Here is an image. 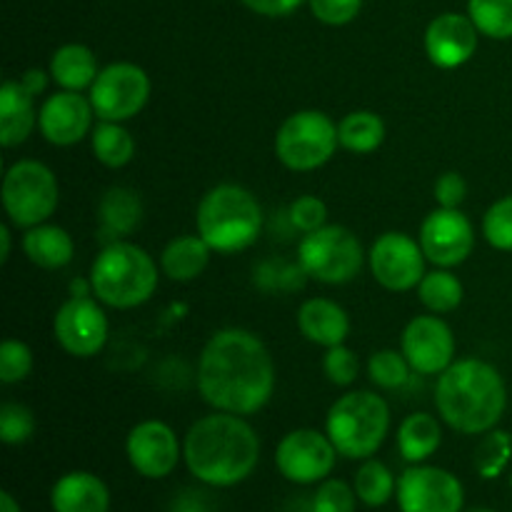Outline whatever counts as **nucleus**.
I'll return each instance as SVG.
<instances>
[{
	"mask_svg": "<svg viewBox=\"0 0 512 512\" xmlns=\"http://www.w3.org/2000/svg\"><path fill=\"white\" fill-rule=\"evenodd\" d=\"M403 355L420 375H440L455 363V335L438 315H418L403 333Z\"/></svg>",
	"mask_w": 512,
	"mask_h": 512,
	"instance_id": "f3484780",
	"label": "nucleus"
},
{
	"mask_svg": "<svg viewBox=\"0 0 512 512\" xmlns=\"http://www.w3.org/2000/svg\"><path fill=\"white\" fill-rule=\"evenodd\" d=\"M33 100L35 95H30L20 80L3 83L0 88V145L3 148H15L30 138L38 125Z\"/></svg>",
	"mask_w": 512,
	"mask_h": 512,
	"instance_id": "4be33fe9",
	"label": "nucleus"
},
{
	"mask_svg": "<svg viewBox=\"0 0 512 512\" xmlns=\"http://www.w3.org/2000/svg\"><path fill=\"white\" fill-rule=\"evenodd\" d=\"M50 508L53 512H108L110 493L108 485L93 473L63 475L50 490Z\"/></svg>",
	"mask_w": 512,
	"mask_h": 512,
	"instance_id": "aec40b11",
	"label": "nucleus"
},
{
	"mask_svg": "<svg viewBox=\"0 0 512 512\" xmlns=\"http://www.w3.org/2000/svg\"><path fill=\"white\" fill-rule=\"evenodd\" d=\"M395 490H398V483H395L393 473L380 460L368 458L360 465L358 473H355V493H358L360 503L368 505V508L385 505L393 498Z\"/></svg>",
	"mask_w": 512,
	"mask_h": 512,
	"instance_id": "7c9ffc66",
	"label": "nucleus"
},
{
	"mask_svg": "<svg viewBox=\"0 0 512 512\" xmlns=\"http://www.w3.org/2000/svg\"><path fill=\"white\" fill-rule=\"evenodd\" d=\"M53 333L65 353L73 358H93L108 343V318L98 300L73 295L55 313Z\"/></svg>",
	"mask_w": 512,
	"mask_h": 512,
	"instance_id": "ddd939ff",
	"label": "nucleus"
},
{
	"mask_svg": "<svg viewBox=\"0 0 512 512\" xmlns=\"http://www.w3.org/2000/svg\"><path fill=\"white\" fill-rule=\"evenodd\" d=\"M410 370L413 368H410L403 350H400V353L398 350H378V353L370 355L368 360L370 380L385 390L403 388L410 378Z\"/></svg>",
	"mask_w": 512,
	"mask_h": 512,
	"instance_id": "473e14b6",
	"label": "nucleus"
},
{
	"mask_svg": "<svg viewBox=\"0 0 512 512\" xmlns=\"http://www.w3.org/2000/svg\"><path fill=\"white\" fill-rule=\"evenodd\" d=\"M468 195V183L460 173H443L435 183V200H438L440 208H460V203Z\"/></svg>",
	"mask_w": 512,
	"mask_h": 512,
	"instance_id": "79ce46f5",
	"label": "nucleus"
},
{
	"mask_svg": "<svg viewBox=\"0 0 512 512\" xmlns=\"http://www.w3.org/2000/svg\"><path fill=\"white\" fill-rule=\"evenodd\" d=\"M198 235L213 253L233 255L248 250L263 230V208L250 190L223 183L210 188L198 205Z\"/></svg>",
	"mask_w": 512,
	"mask_h": 512,
	"instance_id": "20e7f679",
	"label": "nucleus"
},
{
	"mask_svg": "<svg viewBox=\"0 0 512 512\" xmlns=\"http://www.w3.org/2000/svg\"><path fill=\"white\" fill-rule=\"evenodd\" d=\"M338 138L350 153L368 155L383 145L385 123L373 110H353L338 123Z\"/></svg>",
	"mask_w": 512,
	"mask_h": 512,
	"instance_id": "cd10ccee",
	"label": "nucleus"
},
{
	"mask_svg": "<svg viewBox=\"0 0 512 512\" xmlns=\"http://www.w3.org/2000/svg\"><path fill=\"white\" fill-rule=\"evenodd\" d=\"M510 455V435L503 433V430H490L483 438V443L478 445V450H475V468H478V473L483 475V478L493 480L498 478L505 470V465L510 463Z\"/></svg>",
	"mask_w": 512,
	"mask_h": 512,
	"instance_id": "72a5a7b5",
	"label": "nucleus"
},
{
	"mask_svg": "<svg viewBox=\"0 0 512 512\" xmlns=\"http://www.w3.org/2000/svg\"><path fill=\"white\" fill-rule=\"evenodd\" d=\"M395 498L400 512H460L465 490L448 470L418 463L400 475Z\"/></svg>",
	"mask_w": 512,
	"mask_h": 512,
	"instance_id": "f8f14e48",
	"label": "nucleus"
},
{
	"mask_svg": "<svg viewBox=\"0 0 512 512\" xmlns=\"http://www.w3.org/2000/svg\"><path fill=\"white\" fill-rule=\"evenodd\" d=\"M60 203L58 178L40 160H18L3 178V208L18 228H35L55 213Z\"/></svg>",
	"mask_w": 512,
	"mask_h": 512,
	"instance_id": "0eeeda50",
	"label": "nucleus"
},
{
	"mask_svg": "<svg viewBox=\"0 0 512 512\" xmlns=\"http://www.w3.org/2000/svg\"><path fill=\"white\" fill-rule=\"evenodd\" d=\"M443 443V430L440 423L428 413H413L400 423L398 448L408 463H423L430 455L438 453Z\"/></svg>",
	"mask_w": 512,
	"mask_h": 512,
	"instance_id": "bb28decb",
	"label": "nucleus"
},
{
	"mask_svg": "<svg viewBox=\"0 0 512 512\" xmlns=\"http://www.w3.org/2000/svg\"><path fill=\"white\" fill-rule=\"evenodd\" d=\"M323 370L333 385H340V388H345V385H353L355 378H358V373H360L358 355H355L350 348H345V343L333 345V348H328V353H325Z\"/></svg>",
	"mask_w": 512,
	"mask_h": 512,
	"instance_id": "58836bf2",
	"label": "nucleus"
},
{
	"mask_svg": "<svg viewBox=\"0 0 512 512\" xmlns=\"http://www.w3.org/2000/svg\"><path fill=\"white\" fill-rule=\"evenodd\" d=\"M98 73V60H95L93 50L80 43L63 45L55 50L53 60H50V75L63 90L80 93L95 83Z\"/></svg>",
	"mask_w": 512,
	"mask_h": 512,
	"instance_id": "393cba45",
	"label": "nucleus"
},
{
	"mask_svg": "<svg viewBox=\"0 0 512 512\" xmlns=\"http://www.w3.org/2000/svg\"><path fill=\"white\" fill-rule=\"evenodd\" d=\"M470 20L493 40L512 38V0H470Z\"/></svg>",
	"mask_w": 512,
	"mask_h": 512,
	"instance_id": "2f4dec72",
	"label": "nucleus"
},
{
	"mask_svg": "<svg viewBox=\"0 0 512 512\" xmlns=\"http://www.w3.org/2000/svg\"><path fill=\"white\" fill-rule=\"evenodd\" d=\"M425 253L420 240H413L405 233L380 235L370 250V270L373 278L393 293L418 288L425 278Z\"/></svg>",
	"mask_w": 512,
	"mask_h": 512,
	"instance_id": "4468645a",
	"label": "nucleus"
},
{
	"mask_svg": "<svg viewBox=\"0 0 512 512\" xmlns=\"http://www.w3.org/2000/svg\"><path fill=\"white\" fill-rule=\"evenodd\" d=\"M288 218L295 230L313 233V230L325 225V220H328V208H325L323 200L315 198V195H300V198L293 200V205H290Z\"/></svg>",
	"mask_w": 512,
	"mask_h": 512,
	"instance_id": "ea45409f",
	"label": "nucleus"
},
{
	"mask_svg": "<svg viewBox=\"0 0 512 512\" xmlns=\"http://www.w3.org/2000/svg\"><path fill=\"white\" fill-rule=\"evenodd\" d=\"M100 225L113 238H123L138 230L140 220H143V203L140 195L130 188H110L103 195L98 208Z\"/></svg>",
	"mask_w": 512,
	"mask_h": 512,
	"instance_id": "a878e982",
	"label": "nucleus"
},
{
	"mask_svg": "<svg viewBox=\"0 0 512 512\" xmlns=\"http://www.w3.org/2000/svg\"><path fill=\"white\" fill-rule=\"evenodd\" d=\"M20 83H23V88L28 90L30 95H40L45 90V85H48V75H45L40 68H30L28 73L20 78Z\"/></svg>",
	"mask_w": 512,
	"mask_h": 512,
	"instance_id": "c03bdc74",
	"label": "nucleus"
},
{
	"mask_svg": "<svg viewBox=\"0 0 512 512\" xmlns=\"http://www.w3.org/2000/svg\"><path fill=\"white\" fill-rule=\"evenodd\" d=\"M0 512H23V510H20V505L15 503L13 495L3 493L0 495Z\"/></svg>",
	"mask_w": 512,
	"mask_h": 512,
	"instance_id": "49530a36",
	"label": "nucleus"
},
{
	"mask_svg": "<svg viewBox=\"0 0 512 512\" xmlns=\"http://www.w3.org/2000/svg\"><path fill=\"white\" fill-rule=\"evenodd\" d=\"M125 453L135 473L143 478H168L180 460L178 435L163 420H143L128 433Z\"/></svg>",
	"mask_w": 512,
	"mask_h": 512,
	"instance_id": "dca6fc26",
	"label": "nucleus"
},
{
	"mask_svg": "<svg viewBox=\"0 0 512 512\" xmlns=\"http://www.w3.org/2000/svg\"><path fill=\"white\" fill-rule=\"evenodd\" d=\"M478 33L470 15L443 13L425 30V50L438 68L453 70L468 63L478 50Z\"/></svg>",
	"mask_w": 512,
	"mask_h": 512,
	"instance_id": "6ab92c4d",
	"label": "nucleus"
},
{
	"mask_svg": "<svg viewBox=\"0 0 512 512\" xmlns=\"http://www.w3.org/2000/svg\"><path fill=\"white\" fill-rule=\"evenodd\" d=\"M10 228L8 225H0V263H8L10 258Z\"/></svg>",
	"mask_w": 512,
	"mask_h": 512,
	"instance_id": "a18cd8bd",
	"label": "nucleus"
},
{
	"mask_svg": "<svg viewBox=\"0 0 512 512\" xmlns=\"http://www.w3.org/2000/svg\"><path fill=\"white\" fill-rule=\"evenodd\" d=\"M88 98L100 120L123 123L148 105L150 78L135 63H110L90 85Z\"/></svg>",
	"mask_w": 512,
	"mask_h": 512,
	"instance_id": "9d476101",
	"label": "nucleus"
},
{
	"mask_svg": "<svg viewBox=\"0 0 512 512\" xmlns=\"http://www.w3.org/2000/svg\"><path fill=\"white\" fill-rule=\"evenodd\" d=\"M390 430V408L370 390H353L330 408L325 433L343 458L368 460L385 443Z\"/></svg>",
	"mask_w": 512,
	"mask_h": 512,
	"instance_id": "423d86ee",
	"label": "nucleus"
},
{
	"mask_svg": "<svg viewBox=\"0 0 512 512\" xmlns=\"http://www.w3.org/2000/svg\"><path fill=\"white\" fill-rule=\"evenodd\" d=\"M338 125L320 110H300L285 118L275 135V155L295 173L318 170L338 150Z\"/></svg>",
	"mask_w": 512,
	"mask_h": 512,
	"instance_id": "6e6552de",
	"label": "nucleus"
},
{
	"mask_svg": "<svg viewBox=\"0 0 512 512\" xmlns=\"http://www.w3.org/2000/svg\"><path fill=\"white\" fill-rule=\"evenodd\" d=\"M35 415L23 403L0 405V440L5 445H23L33 438Z\"/></svg>",
	"mask_w": 512,
	"mask_h": 512,
	"instance_id": "f704fd0d",
	"label": "nucleus"
},
{
	"mask_svg": "<svg viewBox=\"0 0 512 512\" xmlns=\"http://www.w3.org/2000/svg\"><path fill=\"white\" fill-rule=\"evenodd\" d=\"M253 13L268 15V18H280V15H288L298 8L303 0H243Z\"/></svg>",
	"mask_w": 512,
	"mask_h": 512,
	"instance_id": "37998d69",
	"label": "nucleus"
},
{
	"mask_svg": "<svg viewBox=\"0 0 512 512\" xmlns=\"http://www.w3.org/2000/svg\"><path fill=\"white\" fill-rule=\"evenodd\" d=\"M483 235L495 250L512 253V195L490 205L483 218Z\"/></svg>",
	"mask_w": 512,
	"mask_h": 512,
	"instance_id": "c9c22d12",
	"label": "nucleus"
},
{
	"mask_svg": "<svg viewBox=\"0 0 512 512\" xmlns=\"http://www.w3.org/2000/svg\"><path fill=\"white\" fill-rule=\"evenodd\" d=\"M510 485H512V478H510Z\"/></svg>",
	"mask_w": 512,
	"mask_h": 512,
	"instance_id": "09e8293b",
	"label": "nucleus"
},
{
	"mask_svg": "<svg viewBox=\"0 0 512 512\" xmlns=\"http://www.w3.org/2000/svg\"><path fill=\"white\" fill-rule=\"evenodd\" d=\"M435 405L445 423L463 435L490 433L508 408V388L498 368L478 358L455 360L435 385Z\"/></svg>",
	"mask_w": 512,
	"mask_h": 512,
	"instance_id": "7ed1b4c3",
	"label": "nucleus"
},
{
	"mask_svg": "<svg viewBox=\"0 0 512 512\" xmlns=\"http://www.w3.org/2000/svg\"><path fill=\"white\" fill-rule=\"evenodd\" d=\"M93 115L95 110L90 98L75 90H60L50 95L40 108L38 128L48 143L65 148V145L80 143L88 135Z\"/></svg>",
	"mask_w": 512,
	"mask_h": 512,
	"instance_id": "a211bd4d",
	"label": "nucleus"
},
{
	"mask_svg": "<svg viewBox=\"0 0 512 512\" xmlns=\"http://www.w3.org/2000/svg\"><path fill=\"white\" fill-rule=\"evenodd\" d=\"M463 283L450 273L448 268L425 273V278L418 285V298L430 313H450L463 303Z\"/></svg>",
	"mask_w": 512,
	"mask_h": 512,
	"instance_id": "c756f323",
	"label": "nucleus"
},
{
	"mask_svg": "<svg viewBox=\"0 0 512 512\" xmlns=\"http://www.w3.org/2000/svg\"><path fill=\"white\" fill-rule=\"evenodd\" d=\"M158 265L140 245L113 240L90 268V293L108 308L130 310L148 303L158 288Z\"/></svg>",
	"mask_w": 512,
	"mask_h": 512,
	"instance_id": "39448f33",
	"label": "nucleus"
},
{
	"mask_svg": "<svg viewBox=\"0 0 512 512\" xmlns=\"http://www.w3.org/2000/svg\"><path fill=\"white\" fill-rule=\"evenodd\" d=\"M365 263L363 245L353 230L343 225H323L305 233L298 248V265L305 275L328 285L350 283Z\"/></svg>",
	"mask_w": 512,
	"mask_h": 512,
	"instance_id": "1a4fd4ad",
	"label": "nucleus"
},
{
	"mask_svg": "<svg viewBox=\"0 0 512 512\" xmlns=\"http://www.w3.org/2000/svg\"><path fill=\"white\" fill-rule=\"evenodd\" d=\"M33 370V353L20 340L8 338L0 345V383L15 385L25 380Z\"/></svg>",
	"mask_w": 512,
	"mask_h": 512,
	"instance_id": "e433bc0d",
	"label": "nucleus"
},
{
	"mask_svg": "<svg viewBox=\"0 0 512 512\" xmlns=\"http://www.w3.org/2000/svg\"><path fill=\"white\" fill-rule=\"evenodd\" d=\"M298 328L310 343L333 348L350 335V318L335 300L310 298L298 310Z\"/></svg>",
	"mask_w": 512,
	"mask_h": 512,
	"instance_id": "412c9836",
	"label": "nucleus"
},
{
	"mask_svg": "<svg viewBox=\"0 0 512 512\" xmlns=\"http://www.w3.org/2000/svg\"><path fill=\"white\" fill-rule=\"evenodd\" d=\"M358 493L345 480H325L313 498V512H355Z\"/></svg>",
	"mask_w": 512,
	"mask_h": 512,
	"instance_id": "4c0bfd02",
	"label": "nucleus"
},
{
	"mask_svg": "<svg viewBox=\"0 0 512 512\" xmlns=\"http://www.w3.org/2000/svg\"><path fill=\"white\" fill-rule=\"evenodd\" d=\"M23 250L33 265L43 270H60L73 260L75 245L68 230L40 223L23 235Z\"/></svg>",
	"mask_w": 512,
	"mask_h": 512,
	"instance_id": "5701e85b",
	"label": "nucleus"
},
{
	"mask_svg": "<svg viewBox=\"0 0 512 512\" xmlns=\"http://www.w3.org/2000/svg\"><path fill=\"white\" fill-rule=\"evenodd\" d=\"M210 245L200 235H180L165 245L160 255V268L175 283H188L203 275L210 263Z\"/></svg>",
	"mask_w": 512,
	"mask_h": 512,
	"instance_id": "b1692460",
	"label": "nucleus"
},
{
	"mask_svg": "<svg viewBox=\"0 0 512 512\" xmlns=\"http://www.w3.org/2000/svg\"><path fill=\"white\" fill-rule=\"evenodd\" d=\"M420 248H423L425 258L438 268H455L473 253V223L458 208L433 210L420 228Z\"/></svg>",
	"mask_w": 512,
	"mask_h": 512,
	"instance_id": "2eb2a0df",
	"label": "nucleus"
},
{
	"mask_svg": "<svg viewBox=\"0 0 512 512\" xmlns=\"http://www.w3.org/2000/svg\"><path fill=\"white\" fill-rule=\"evenodd\" d=\"M338 455L340 453L335 450L328 433L300 428L280 440L278 450H275V465L290 483L310 485L320 483L333 473Z\"/></svg>",
	"mask_w": 512,
	"mask_h": 512,
	"instance_id": "9b49d317",
	"label": "nucleus"
},
{
	"mask_svg": "<svg viewBox=\"0 0 512 512\" xmlns=\"http://www.w3.org/2000/svg\"><path fill=\"white\" fill-rule=\"evenodd\" d=\"M93 153L105 168H123L133 160L135 140L128 128L113 120H100L93 128Z\"/></svg>",
	"mask_w": 512,
	"mask_h": 512,
	"instance_id": "c85d7f7f",
	"label": "nucleus"
},
{
	"mask_svg": "<svg viewBox=\"0 0 512 512\" xmlns=\"http://www.w3.org/2000/svg\"><path fill=\"white\" fill-rule=\"evenodd\" d=\"M363 8V0H310V10L325 25H345Z\"/></svg>",
	"mask_w": 512,
	"mask_h": 512,
	"instance_id": "a19ab883",
	"label": "nucleus"
},
{
	"mask_svg": "<svg viewBox=\"0 0 512 512\" xmlns=\"http://www.w3.org/2000/svg\"><path fill=\"white\" fill-rule=\"evenodd\" d=\"M465 512H495V510H488V508H470V510H465Z\"/></svg>",
	"mask_w": 512,
	"mask_h": 512,
	"instance_id": "de8ad7c7",
	"label": "nucleus"
},
{
	"mask_svg": "<svg viewBox=\"0 0 512 512\" xmlns=\"http://www.w3.org/2000/svg\"><path fill=\"white\" fill-rule=\"evenodd\" d=\"M198 388L205 403L220 413L253 415L263 410L275 390L268 345L250 330H218L200 353Z\"/></svg>",
	"mask_w": 512,
	"mask_h": 512,
	"instance_id": "f257e3e1",
	"label": "nucleus"
},
{
	"mask_svg": "<svg viewBox=\"0 0 512 512\" xmlns=\"http://www.w3.org/2000/svg\"><path fill=\"white\" fill-rule=\"evenodd\" d=\"M183 458L190 473L213 488H233L250 478L260 460V438L243 415L213 413L188 430Z\"/></svg>",
	"mask_w": 512,
	"mask_h": 512,
	"instance_id": "f03ea898",
	"label": "nucleus"
}]
</instances>
